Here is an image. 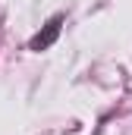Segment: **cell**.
<instances>
[{"label": "cell", "mask_w": 132, "mask_h": 135, "mask_svg": "<svg viewBox=\"0 0 132 135\" xmlns=\"http://www.w3.org/2000/svg\"><path fill=\"white\" fill-rule=\"evenodd\" d=\"M63 22H66V16L63 13H57V16H50L47 22H44V28L35 35L32 41H29V50H35V54H41V50H47L57 38H60V32H63Z\"/></svg>", "instance_id": "6da1fadb"}]
</instances>
